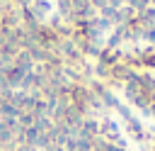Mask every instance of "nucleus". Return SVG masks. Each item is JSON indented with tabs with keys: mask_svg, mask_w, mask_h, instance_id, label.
Segmentation results:
<instances>
[{
	"mask_svg": "<svg viewBox=\"0 0 155 151\" xmlns=\"http://www.w3.org/2000/svg\"><path fill=\"white\" fill-rule=\"evenodd\" d=\"M143 37H145V39H148V41H155V27H153V24H150V27H148V29H145V32H143Z\"/></svg>",
	"mask_w": 155,
	"mask_h": 151,
	"instance_id": "nucleus-1",
	"label": "nucleus"
},
{
	"mask_svg": "<svg viewBox=\"0 0 155 151\" xmlns=\"http://www.w3.org/2000/svg\"><path fill=\"white\" fill-rule=\"evenodd\" d=\"M150 5H155V0H150Z\"/></svg>",
	"mask_w": 155,
	"mask_h": 151,
	"instance_id": "nucleus-2",
	"label": "nucleus"
}]
</instances>
